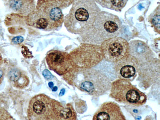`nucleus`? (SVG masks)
<instances>
[{
  "label": "nucleus",
  "mask_w": 160,
  "mask_h": 120,
  "mask_svg": "<svg viewBox=\"0 0 160 120\" xmlns=\"http://www.w3.org/2000/svg\"><path fill=\"white\" fill-rule=\"evenodd\" d=\"M74 0H38L36 9L30 13L47 23L48 31L57 29L63 21L62 10L69 6Z\"/></svg>",
  "instance_id": "obj_1"
},
{
  "label": "nucleus",
  "mask_w": 160,
  "mask_h": 120,
  "mask_svg": "<svg viewBox=\"0 0 160 120\" xmlns=\"http://www.w3.org/2000/svg\"><path fill=\"white\" fill-rule=\"evenodd\" d=\"M110 96L116 102L127 105L140 106L145 103L147 97L130 81L119 78L111 83Z\"/></svg>",
  "instance_id": "obj_2"
},
{
  "label": "nucleus",
  "mask_w": 160,
  "mask_h": 120,
  "mask_svg": "<svg viewBox=\"0 0 160 120\" xmlns=\"http://www.w3.org/2000/svg\"><path fill=\"white\" fill-rule=\"evenodd\" d=\"M98 7L93 0H76L70 13L65 17L69 22H65L66 24L70 23L74 26L76 31L81 30L84 28V30L88 25H91L94 23L96 19L94 18L93 13ZM65 20V21H68Z\"/></svg>",
  "instance_id": "obj_3"
},
{
  "label": "nucleus",
  "mask_w": 160,
  "mask_h": 120,
  "mask_svg": "<svg viewBox=\"0 0 160 120\" xmlns=\"http://www.w3.org/2000/svg\"><path fill=\"white\" fill-rule=\"evenodd\" d=\"M101 48L103 57L111 62H117L129 53L128 43L121 37L108 38L102 43Z\"/></svg>",
  "instance_id": "obj_4"
},
{
  "label": "nucleus",
  "mask_w": 160,
  "mask_h": 120,
  "mask_svg": "<svg viewBox=\"0 0 160 120\" xmlns=\"http://www.w3.org/2000/svg\"><path fill=\"white\" fill-rule=\"evenodd\" d=\"M51 101L44 95L34 97L31 100L28 109V118L30 120H43L49 118L52 112Z\"/></svg>",
  "instance_id": "obj_5"
},
{
  "label": "nucleus",
  "mask_w": 160,
  "mask_h": 120,
  "mask_svg": "<svg viewBox=\"0 0 160 120\" xmlns=\"http://www.w3.org/2000/svg\"><path fill=\"white\" fill-rule=\"evenodd\" d=\"M138 62L132 55L128 54L115 62V70L119 78L132 81L136 77Z\"/></svg>",
  "instance_id": "obj_6"
},
{
  "label": "nucleus",
  "mask_w": 160,
  "mask_h": 120,
  "mask_svg": "<svg viewBox=\"0 0 160 120\" xmlns=\"http://www.w3.org/2000/svg\"><path fill=\"white\" fill-rule=\"evenodd\" d=\"M93 120L126 119L119 106L113 102H104L95 113Z\"/></svg>",
  "instance_id": "obj_7"
},
{
  "label": "nucleus",
  "mask_w": 160,
  "mask_h": 120,
  "mask_svg": "<svg viewBox=\"0 0 160 120\" xmlns=\"http://www.w3.org/2000/svg\"><path fill=\"white\" fill-rule=\"evenodd\" d=\"M46 61L50 68L59 74L64 73L70 66L68 55L57 50L52 51L48 53Z\"/></svg>",
  "instance_id": "obj_8"
},
{
  "label": "nucleus",
  "mask_w": 160,
  "mask_h": 120,
  "mask_svg": "<svg viewBox=\"0 0 160 120\" xmlns=\"http://www.w3.org/2000/svg\"><path fill=\"white\" fill-rule=\"evenodd\" d=\"M5 4L10 9L22 14H29L35 10L34 0H5Z\"/></svg>",
  "instance_id": "obj_9"
},
{
  "label": "nucleus",
  "mask_w": 160,
  "mask_h": 120,
  "mask_svg": "<svg viewBox=\"0 0 160 120\" xmlns=\"http://www.w3.org/2000/svg\"><path fill=\"white\" fill-rule=\"evenodd\" d=\"M111 15L110 17L103 18L100 21V29L108 33L114 34L120 28V22L117 17Z\"/></svg>",
  "instance_id": "obj_10"
},
{
  "label": "nucleus",
  "mask_w": 160,
  "mask_h": 120,
  "mask_svg": "<svg viewBox=\"0 0 160 120\" xmlns=\"http://www.w3.org/2000/svg\"><path fill=\"white\" fill-rule=\"evenodd\" d=\"M104 8L118 11L126 5L128 0H95Z\"/></svg>",
  "instance_id": "obj_11"
},
{
  "label": "nucleus",
  "mask_w": 160,
  "mask_h": 120,
  "mask_svg": "<svg viewBox=\"0 0 160 120\" xmlns=\"http://www.w3.org/2000/svg\"><path fill=\"white\" fill-rule=\"evenodd\" d=\"M10 79L17 87L23 88L27 85V77L17 70H13L10 74Z\"/></svg>",
  "instance_id": "obj_12"
},
{
  "label": "nucleus",
  "mask_w": 160,
  "mask_h": 120,
  "mask_svg": "<svg viewBox=\"0 0 160 120\" xmlns=\"http://www.w3.org/2000/svg\"><path fill=\"white\" fill-rule=\"evenodd\" d=\"M160 9L159 7L153 13L151 19V22L154 27L156 31L159 33L160 32Z\"/></svg>",
  "instance_id": "obj_13"
},
{
  "label": "nucleus",
  "mask_w": 160,
  "mask_h": 120,
  "mask_svg": "<svg viewBox=\"0 0 160 120\" xmlns=\"http://www.w3.org/2000/svg\"><path fill=\"white\" fill-rule=\"evenodd\" d=\"M74 113L72 109L69 107L65 108L61 110L59 112L60 117L65 119H72Z\"/></svg>",
  "instance_id": "obj_14"
},
{
  "label": "nucleus",
  "mask_w": 160,
  "mask_h": 120,
  "mask_svg": "<svg viewBox=\"0 0 160 120\" xmlns=\"http://www.w3.org/2000/svg\"><path fill=\"white\" fill-rule=\"evenodd\" d=\"M81 87L88 92L94 95V88L89 81H87L83 82L81 84Z\"/></svg>",
  "instance_id": "obj_15"
},
{
  "label": "nucleus",
  "mask_w": 160,
  "mask_h": 120,
  "mask_svg": "<svg viewBox=\"0 0 160 120\" xmlns=\"http://www.w3.org/2000/svg\"><path fill=\"white\" fill-rule=\"evenodd\" d=\"M24 40V38L22 37L21 36H17L12 38L11 42L13 44H18L22 42Z\"/></svg>",
  "instance_id": "obj_16"
},
{
  "label": "nucleus",
  "mask_w": 160,
  "mask_h": 120,
  "mask_svg": "<svg viewBox=\"0 0 160 120\" xmlns=\"http://www.w3.org/2000/svg\"><path fill=\"white\" fill-rule=\"evenodd\" d=\"M42 75L46 79H49L53 77L50 72L47 69H45L42 72Z\"/></svg>",
  "instance_id": "obj_17"
},
{
  "label": "nucleus",
  "mask_w": 160,
  "mask_h": 120,
  "mask_svg": "<svg viewBox=\"0 0 160 120\" xmlns=\"http://www.w3.org/2000/svg\"><path fill=\"white\" fill-rule=\"evenodd\" d=\"M65 92V89L64 88H62L61 89L59 94V96H62L64 94Z\"/></svg>",
  "instance_id": "obj_18"
},
{
  "label": "nucleus",
  "mask_w": 160,
  "mask_h": 120,
  "mask_svg": "<svg viewBox=\"0 0 160 120\" xmlns=\"http://www.w3.org/2000/svg\"><path fill=\"white\" fill-rule=\"evenodd\" d=\"M3 75V73L2 71L0 70V84L2 81Z\"/></svg>",
  "instance_id": "obj_19"
},
{
  "label": "nucleus",
  "mask_w": 160,
  "mask_h": 120,
  "mask_svg": "<svg viewBox=\"0 0 160 120\" xmlns=\"http://www.w3.org/2000/svg\"><path fill=\"white\" fill-rule=\"evenodd\" d=\"M49 87L51 88H52L54 84L52 82H49L48 84Z\"/></svg>",
  "instance_id": "obj_20"
},
{
  "label": "nucleus",
  "mask_w": 160,
  "mask_h": 120,
  "mask_svg": "<svg viewBox=\"0 0 160 120\" xmlns=\"http://www.w3.org/2000/svg\"><path fill=\"white\" fill-rule=\"evenodd\" d=\"M58 90V88L56 86H55L52 88V90L53 91H56Z\"/></svg>",
  "instance_id": "obj_21"
},
{
  "label": "nucleus",
  "mask_w": 160,
  "mask_h": 120,
  "mask_svg": "<svg viewBox=\"0 0 160 120\" xmlns=\"http://www.w3.org/2000/svg\"><path fill=\"white\" fill-rule=\"evenodd\" d=\"M2 35V30L0 27V38H1Z\"/></svg>",
  "instance_id": "obj_22"
},
{
  "label": "nucleus",
  "mask_w": 160,
  "mask_h": 120,
  "mask_svg": "<svg viewBox=\"0 0 160 120\" xmlns=\"http://www.w3.org/2000/svg\"><path fill=\"white\" fill-rule=\"evenodd\" d=\"M2 58L1 55L0 53V64L2 62Z\"/></svg>",
  "instance_id": "obj_23"
}]
</instances>
